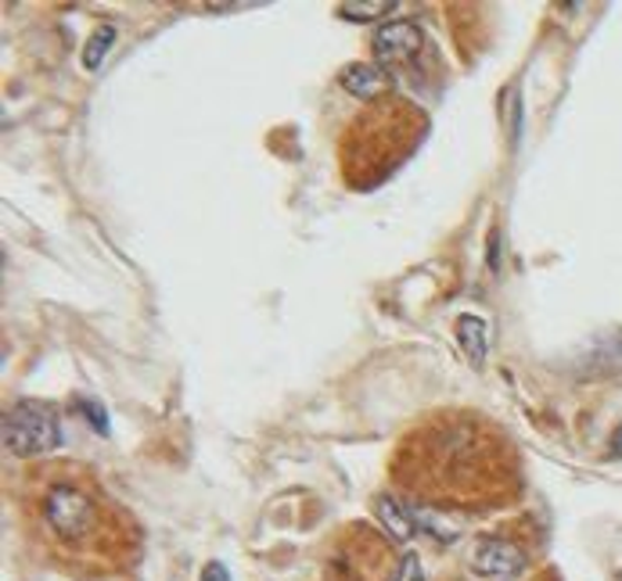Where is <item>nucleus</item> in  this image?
Wrapping results in <instances>:
<instances>
[{
  "instance_id": "20e7f679",
  "label": "nucleus",
  "mask_w": 622,
  "mask_h": 581,
  "mask_svg": "<svg viewBox=\"0 0 622 581\" xmlns=\"http://www.w3.org/2000/svg\"><path fill=\"white\" fill-rule=\"evenodd\" d=\"M4 445L14 456H40L61 445V427L51 406L43 402H14L4 413Z\"/></svg>"
},
{
  "instance_id": "423d86ee",
  "label": "nucleus",
  "mask_w": 622,
  "mask_h": 581,
  "mask_svg": "<svg viewBox=\"0 0 622 581\" xmlns=\"http://www.w3.org/2000/svg\"><path fill=\"white\" fill-rule=\"evenodd\" d=\"M472 568L489 581H512L525 571V553L507 539H483L475 545Z\"/></svg>"
},
{
  "instance_id": "39448f33",
  "label": "nucleus",
  "mask_w": 622,
  "mask_h": 581,
  "mask_svg": "<svg viewBox=\"0 0 622 581\" xmlns=\"http://www.w3.org/2000/svg\"><path fill=\"white\" fill-rule=\"evenodd\" d=\"M425 51H428V40L421 26H414V22H389L375 32V58L381 72L414 69Z\"/></svg>"
},
{
  "instance_id": "9d476101",
  "label": "nucleus",
  "mask_w": 622,
  "mask_h": 581,
  "mask_svg": "<svg viewBox=\"0 0 622 581\" xmlns=\"http://www.w3.org/2000/svg\"><path fill=\"white\" fill-rule=\"evenodd\" d=\"M116 43V26H101L98 32H94L90 37V43H87V51H84V65L94 72V69H101V61H105V55H108V47Z\"/></svg>"
},
{
  "instance_id": "6e6552de",
  "label": "nucleus",
  "mask_w": 622,
  "mask_h": 581,
  "mask_svg": "<svg viewBox=\"0 0 622 581\" xmlns=\"http://www.w3.org/2000/svg\"><path fill=\"white\" fill-rule=\"evenodd\" d=\"M378 516H381V524L389 528V535L396 542H407V539L418 535V516H414V506L396 503L392 495H381L378 499Z\"/></svg>"
},
{
  "instance_id": "f03ea898",
  "label": "nucleus",
  "mask_w": 622,
  "mask_h": 581,
  "mask_svg": "<svg viewBox=\"0 0 622 581\" xmlns=\"http://www.w3.org/2000/svg\"><path fill=\"white\" fill-rule=\"evenodd\" d=\"M428 116L400 93H386L360 108L339 140L342 180L353 190H371L404 166L425 140Z\"/></svg>"
},
{
  "instance_id": "f8f14e48",
  "label": "nucleus",
  "mask_w": 622,
  "mask_h": 581,
  "mask_svg": "<svg viewBox=\"0 0 622 581\" xmlns=\"http://www.w3.org/2000/svg\"><path fill=\"white\" fill-rule=\"evenodd\" d=\"M392 581H425L418 557H407V560L400 563V571H396V578H392Z\"/></svg>"
},
{
  "instance_id": "1a4fd4ad",
  "label": "nucleus",
  "mask_w": 622,
  "mask_h": 581,
  "mask_svg": "<svg viewBox=\"0 0 622 581\" xmlns=\"http://www.w3.org/2000/svg\"><path fill=\"white\" fill-rule=\"evenodd\" d=\"M486 319H478V316H460L457 319V337H460V348L468 352V360L475 366H483L486 363V345H489V334H486Z\"/></svg>"
},
{
  "instance_id": "0eeeda50",
  "label": "nucleus",
  "mask_w": 622,
  "mask_h": 581,
  "mask_svg": "<svg viewBox=\"0 0 622 581\" xmlns=\"http://www.w3.org/2000/svg\"><path fill=\"white\" fill-rule=\"evenodd\" d=\"M342 87L353 93L357 101L371 105L389 90V72L375 69V65H349V69L342 72Z\"/></svg>"
},
{
  "instance_id": "9b49d317",
  "label": "nucleus",
  "mask_w": 622,
  "mask_h": 581,
  "mask_svg": "<svg viewBox=\"0 0 622 581\" xmlns=\"http://www.w3.org/2000/svg\"><path fill=\"white\" fill-rule=\"evenodd\" d=\"M396 11V4H339V14H346V19H357V22H371V19H381V14Z\"/></svg>"
},
{
  "instance_id": "ddd939ff",
  "label": "nucleus",
  "mask_w": 622,
  "mask_h": 581,
  "mask_svg": "<svg viewBox=\"0 0 622 581\" xmlns=\"http://www.w3.org/2000/svg\"><path fill=\"white\" fill-rule=\"evenodd\" d=\"M202 581H231V578H227V568H223V563H210V568L202 571Z\"/></svg>"
},
{
  "instance_id": "f257e3e1",
  "label": "nucleus",
  "mask_w": 622,
  "mask_h": 581,
  "mask_svg": "<svg viewBox=\"0 0 622 581\" xmlns=\"http://www.w3.org/2000/svg\"><path fill=\"white\" fill-rule=\"evenodd\" d=\"M396 484L436 510L489 506L518 492V452L486 416L443 410L404 434L392 460Z\"/></svg>"
},
{
  "instance_id": "7ed1b4c3",
  "label": "nucleus",
  "mask_w": 622,
  "mask_h": 581,
  "mask_svg": "<svg viewBox=\"0 0 622 581\" xmlns=\"http://www.w3.org/2000/svg\"><path fill=\"white\" fill-rule=\"evenodd\" d=\"M40 513L47 528L69 545H90L101 531V506L84 481H55L43 495Z\"/></svg>"
}]
</instances>
